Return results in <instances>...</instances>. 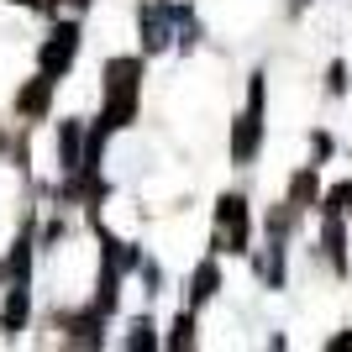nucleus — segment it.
Wrapping results in <instances>:
<instances>
[{
  "label": "nucleus",
  "instance_id": "dca6fc26",
  "mask_svg": "<svg viewBox=\"0 0 352 352\" xmlns=\"http://www.w3.org/2000/svg\"><path fill=\"white\" fill-rule=\"evenodd\" d=\"M11 6H37V0H11Z\"/></svg>",
  "mask_w": 352,
  "mask_h": 352
},
{
  "label": "nucleus",
  "instance_id": "1a4fd4ad",
  "mask_svg": "<svg viewBox=\"0 0 352 352\" xmlns=\"http://www.w3.org/2000/svg\"><path fill=\"white\" fill-rule=\"evenodd\" d=\"M142 43H147V47H163V43H168V27H163V11H147V16H142Z\"/></svg>",
  "mask_w": 352,
  "mask_h": 352
},
{
  "label": "nucleus",
  "instance_id": "39448f33",
  "mask_svg": "<svg viewBox=\"0 0 352 352\" xmlns=\"http://www.w3.org/2000/svg\"><path fill=\"white\" fill-rule=\"evenodd\" d=\"M27 310H32L27 279H16L11 294H6V310H0V331H6V337H16V331H21V321H27Z\"/></svg>",
  "mask_w": 352,
  "mask_h": 352
},
{
  "label": "nucleus",
  "instance_id": "2eb2a0df",
  "mask_svg": "<svg viewBox=\"0 0 352 352\" xmlns=\"http://www.w3.org/2000/svg\"><path fill=\"white\" fill-rule=\"evenodd\" d=\"M331 347H352V331H342V337H331Z\"/></svg>",
  "mask_w": 352,
  "mask_h": 352
},
{
  "label": "nucleus",
  "instance_id": "0eeeda50",
  "mask_svg": "<svg viewBox=\"0 0 352 352\" xmlns=\"http://www.w3.org/2000/svg\"><path fill=\"white\" fill-rule=\"evenodd\" d=\"M216 284H221V268H216V263H200V268H195V279H190V305L210 300V294H216Z\"/></svg>",
  "mask_w": 352,
  "mask_h": 352
},
{
  "label": "nucleus",
  "instance_id": "9b49d317",
  "mask_svg": "<svg viewBox=\"0 0 352 352\" xmlns=\"http://www.w3.org/2000/svg\"><path fill=\"white\" fill-rule=\"evenodd\" d=\"M190 342H195V316H190V310H184V316H179V321H174V337H168V347H190Z\"/></svg>",
  "mask_w": 352,
  "mask_h": 352
},
{
  "label": "nucleus",
  "instance_id": "f8f14e48",
  "mask_svg": "<svg viewBox=\"0 0 352 352\" xmlns=\"http://www.w3.org/2000/svg\"><path fill=\"white\" fill-rule=\"evenodd\" d=\"M342 210H352V184H337L326 195V216H342Z\"/></svg>",
  "mask_w": 352,
  "mask_h": 352
},
{
  "label": "nucleus",
  "instance_id": "4468645a",
  "mask_svg": "<svg viewBox=\"0 0 352 352\" xmlns=\"http://www.w3.org/2000/svg\"><path fill=\"white\" fill-rule=\"evenodd\" d=\"M331 89H337V95L347 89V69H342V63H331Z\"/></svg>",
  "mask_w": 352,
  "mask_h": 352
},
{
  "label": "nucleus",
  "instance_id": "6e6552de",
  "mask_svg": "<svg viewBox=\"0 0 352 352\" xmlns=\"http://www.w3.org/2000/svg\"><path fill=\"white\" fill-rule=\"evenodd\" d=\"M326 252H331V263H337V268H347V236H342V221L337 216L326 221Z\"/></svg>",
  "mask_w": 352,
  "mask_h": 352
},
{
  "label": "nucleus",
  "instance_id": "20e7f679",
  "mask_svg": "<svg viewBox=\"0 0 352 352\" xmlns=\"http://www.w3.org/2000/svg\"><path fill=\"white\" fill-rule=\"evenodd\" d=\"M85 126H79V121H69V126H63L58 132V158H63V174H79V168H85Z\"/></svg>",
  "mask_w": 352,
  "mask_h": 352
},
{
  "label": "nucleus",
  "instance_id": "7ed1b4c3",
  "mask_svg": "<svg viewBox=\"0 0 352 352\" xmlns=\"http://www.w3.org/2000/svg\"><path fill=\"white\" fill-rule=\"evenodd\" d=\"M74 58H79V27L69 21V27H58V32H53V37L43 43V58H37V63H43L47 79H58V74L69 69Z\"/></svg>",
  "mask_w": 352,
  "mask_h": 352
},
{
  "label": "nucleus",
  "instance_id": "423d86ee",
  "mask_svg": "<svg viewBox=\"0 0 352 352\" xmlns=\"http://www.w3.org/2000/svg\"><path fill=\"white\" fill-rule=\"evenodd\" d=\"M47 95H53V79H47V74H43V79H32V85L21 89V100H16V105H21V116H43Z\"/></svg>",
  "mask_w": 352,
  "mask_h": 352
},
{
  "label": "nucleus",
  "instance_id": "ddd939ff",
  "mask_svg": "<svg viewBox=\"0 0 352 352\" xmlns=\"http://www.w3.org/2000/svg\"><path fill=\"white\" fill-rule=\"evenodd\" d=\"M147 342H153V326L137 321V326H132V337H126V347H147Z\"/></svg>",
  "mask_w": 352,
  "mask_h": 352
},
{
  "label": "nucleus",
  "instance_id": "f03ea898",
  "mask_svg": "<svg viewBox=\"0 0 352 352\" xmlns=\"http://www.w3.org/2000/svg\"><path fill=\"white\" fill-rule=\"evenodd\" d=\"M216 226H221V242H226V252H248V200L242 195H221L216 206Z\"/></svg>",
  "mask_w": 352,
  "mask_h": 352
},
{
  "label": "nucleus",
  "instance_id": "f257e3e1",
  "mask_svg": "<svg viewBox=\"0 0 352 352\" xmlns=\"http://www.w3.org/2000/svg\"><path fill=\"white\" fill-rule=\"evenodd\" d=\"M258 142H263V74H252V89H248V111L232 132V158L236 163H252L258 158Z\"/></svg>",
  "mask_w": 352,
  "mask_h": 352
},
{
  "label": "nucleus",
  "instance_id": "9d476101",
  "mask_svg": "<svg viewBox=\"0 0 352 352\" xmlns=\"http://www.w3.org/2000/svg\"><path fill=\"white\" fill-rule=\"evenodd\" d=\"M316 200V174H294L289 184V206H310Z\"/></svg>",
  "mask_w": 352,
  "mask_h": 352
}]
</instances>
